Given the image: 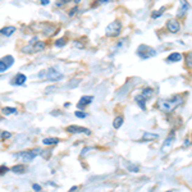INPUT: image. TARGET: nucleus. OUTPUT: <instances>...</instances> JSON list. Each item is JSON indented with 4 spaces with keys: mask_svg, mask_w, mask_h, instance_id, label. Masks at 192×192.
Returning <instances> with one entry per match:
<instances>
[{
    "mask_svg": "<svg viewBox=\"0 0 192 192\" xmlns=\"http://www.w3.org/2000/svg\"><path fill=\"white\" fill-rule=\"evenodd\" d=\"M179 3H181V7H179L178 12H177V17L178 18H182L186 13H187V10L190 8V4L187 0H179Z\"/></svg>",
    "mask_w": 192,
    "mask_h": 192,
    "instance_id": "nucleus-10",
    "label": "nucleus"
},
{
    "mask_svg": "<svg viewBox=\"0 0 192 192\" xmlns=\"http://www.w3.org/2000/svg\"><path fill=\"white\" fill-rule=\"evenodd\" d=\"M183 104V99L181 96H174L170 99H163L159 100L158 108L163 111V113H172L173 110H176L179 105Z\"/></svg>",
    "mask_w": 192,
    "mask_h": 192,
    "instance_id": "nucleus-1",
    "label": "nucleus"
},
{
    "mask_svg": "<svg viewBox=\"0 0 192 192\" xmlns=\"http://www.w3.org/2000/svg\"><path fill=\"white\" fill-rule=\"evenodd\" d=\"M26 79H27V77L24 76V74L18 73V74H16V76H14V78L12 79V85H14V86H21V85H23L24 82H26Z\"/></svg>",
    "mask_w": 192,
    "mask_h": 192,
    "instance_id": "nucleus-12",
    "label": "nucleus"
},
{
    "mask_svg": "<svg viewBox=\"0 0 192 192\" xmlns=\"http://www.w3.org/2000/svg\"><path fill=\"white\" fill-rule=\"evenodd\" d=\"M186 65L188 68H192V51L186 55Z\"/></svg>",
    "mask_w": 192,
    "mask_h": 192,
    "instance_id": "nucleus-24",
    "label": "nucleus"
},
{
    "mask_svg": "<svg viewBox=\"0 0 192 192\" xmlns=\"http://www.w3.org/2000/svg\"><path fill=\"white\" fill-rule=\"evenodd\" d=\"M94 100V96H82L81 100L77 103V108L78 109H85L87 105H90Z\"/></svg>",
    "mask_w": 192,
    "mask_h": 192,
    "instance_id": "nucleus-11",
    "label": "nucleus"
},
{
    "mask_svg": "<svg viewBox=\"0 0 192 192\" xmlns=\"http://www.w3.org/2000/svg\"><path fill=\"white\" fill-rule=\"evenodd\" d=\"M174 137H176V132L174 131H172L170 133H169V136L166 137V140H165V142H164V145H163V150L165 147H168L172 142H173V140H174Z\"/></svg>",
    "mask_w": 192,
    "mask_h": 192,
    "instance_id": "nucleus-16",
    "label": "nucleus"
},
{
    "mask_svg": "<svg viewBox=\"0 0 192 192\" xmlns=\"http://www.w3.org/2000/svg\"><path fill=\"white\" fill-rule=\"evenodd\" d=\"M136 54H137L138 57L142 58V59H148V58L155 57L156 51L154 50L152 47L147 46V45H140L138 49H137V51H136Z\"/></svg>",
    "mask_w": 192,
    "mask_h": 192,
    "instance_id": "nucleus-4",
    "label": "nucleus"
},
{
    "mask_svg": "<svg viewBox=\"0 0 192 192\" xmlns=\"http://www.w3.org/2000/svg\"><path fill=\"white\" fill-rule=\"evenodd\" d=\"M5 172H8V168L5 165H2V166H0V174H4Z\"/></svg>",
    "mask_w": 192,
    "mask_h": 192,
    "instance_id": "nucleus-29",
    "label": "nucleus"
},
{
    "mask_svg": "<svg viewBox=\"0 0 192 192\" xmlns=\"http://www.w3.org/2000/svg\"><path fill=\"white\" fill-rule=\"evenodd\" d=\"M3 114L4 115H9V114H16L17 113V109L16 108H9V106H7V108H3Z\"/></svg>",
    "mask_w": 192,
    "mask_h": 192,
    "instance_id": "nucleus-23",
    "label": "nucleus"
},
{
    "mask_svg": "<svg viewBox=\"0 0 192 192\" xmlns=\"http://www.w3.org/2000/svg\"><path fill=\"white\" fill-rule=\"evenodd\" d=\"M158 138H159V134L150 133V132H145L144 136H142V141H154V140H158Z\"/></svg>",
    "mask_w": 192,
    "mask_h": 192,
    "instance_id": "nucleus-13",
    "label": "nucleus"
},
{
    "mask_svg": "<svg viewBox=\"0 0 192 192\" xmlns=\"http://www.w3.org/2000/svg\"><path fill=\"white\" fill-rule=\"evenodd\" d=\"M69 2H72V0H61V2H59L57 5L58 7H60V5H63V4H67V3H69Z\"/></svg>",
    "mask_w": 192,
    "mask_h": 192,
    "instance_id": "nucleus-30",
    "label": "nucleus"
},
{
    "mask_svg": "<svg viewBox=\"0 0 192 192\" xmlns=\"http://www.w3.org/2000/svg\"><path fill=\"white\" fill-rule=\"evenodd\" d=\"M74 2H76V3H79V2H81V0H74Z\"/></svg>",
    "mask_w": 192,
    "mask_h": 192,
    "instance_id": "nucleus-35",
    "label": "nucleus"
},
{
    "mask_svg": "<svg viewBox=\"0 0 192 192\" xmlns=\"http://www.w3.org/2000/svg\"><path fill=\"white\" fill-rule=\"evenodd\" d=\"M67 131L69 133H85V134H91V131L85 127H81V126H68L67 127Z\"/></svg>",
    "mask_w": 192,
    "mask_h": 192,
    "instance_id": "nucleus-9",
    "label": "nucleus"
},
{
    "mask_svg": "<svg viewBox=\"0 0 192 192\" xmlns=\"http://www.w3.org/2000/svg\"><path fill=\"white\" fill-rule=\"evenodd\" d=\"M39 77L42 79H49V81H59L60 78H63V74L55 68H49V69L39 72Z\"/></svg>",
    "mask_w": 192,
    "mask_h": 192,
    "instance_id": "nucleus-3",
    "label": "nucleus"
},
{
    "mask_svg": "<svg viewBox=\"0 0 192 192\" xmlns=\"http://www.w3.org/2000/svg\"><path fill=\"white\" fill-rule=\"evenodd\" d=\"M76 117L77 118H86V117H87V114L86 113H83V111H76Z\"/></svg>",
    "mask_w": 192,
    "mask_h": 192,
    "instance_id": "nucleus-27",
    "label": "nucleus"
},
{
    "mask_svg": "<svg viewBox=\"0 0 192 192\" xmlns=\"http://www.w3.org/2000/svg\"><path fill=\"white\" fill-rule=\"evenodd\" d=\"M32 188H33L35 191H41V186H40V184H36V183H35V184L32 186Z\"/></svg>",
    "mask_w": 192,
    "mask_h": 192,
    "instance_id": "nucleus-31",
    "label": "nucleus"
},
{
    "mask_svg": "<svg viewBox=\"0 0 192 192\" xmlns=\"http://www.w3.org/2000/svg\"><path fill=\"white\" fill-rule=\"evenodd\" d=\"M40 154H41L40 148H35V150L23 151V152H21V154H18V158H19L22 162H24V163H30V162H32V160H33L37 155H40Z\"/></svg>",
    "mask_w": 192,
    "mask_h": 192,
    "instance_id": "nucleus-6",
    "label": "nucleus"
},
{
    "mask_svg": "<svg viewBox=\"0 0 192 192\" xmlns=\"http://www.w3.org/2000/svg\"><path fill=\"white\" fill-rule=\"evenodd\" d=\"M12 137V134L9 133V132H3L2 133V140H8V138H10Z\"/></svg>",
    "mask_w": 192,
    "mask_h": 192,
    "instance_id": "nucleus-28",
    "label": "nucleus"
},
{
    "mask_svg": "<svg viewBox=\"0 0 192 192\" xmlns=\"http://www.w3.org/2000/svg\"><path fill=\"white\" fill-rule=\"evenodd\" d=\"M124 164H126L127 169H128L129 172H133V173H137V172H140V168H138L137 165H133L132 163H129V162H124Z\"/></svg>",
    "mask_w": 192,
    "mask_h": 192,
    "instance_id": "nucleus-20",
    "label": "nucleus"
},
{
    "mask_svg": "<svg viewBox=\"0 0 192 192\" xmlns=\"http://www.w3.org/2000/svg\"><path fill=\"white\" fill-rule=\"evenodd\" d=\"M40 2L44 4V5H46V4H49V0H40Z\"/></svg>",
    "mask_w": 192,
    "mask_h": 192,
    "instance_id": "nucleus-33",
    "label": "nucleus"
},
{
    "mask_svg": "<svg viewBox=\"0 0 192 192\" xmlns=\"http://www.w3.org/2000/svg\"><path fill=\"white\" fill-rule=\"evenodd\" d=\"M154 94H155V91H154L152 89H150V87H146V89H144L142 90V92L141 94H138V95H136V97H134V101L138 104V106L142 109V110H145L146 109V101L150 99L151 96H154Z\"/></svg>",
    "mask_w": 192,
    "mask_h": 192,
    "instance_id": "nucleus-2",
    "label": "nucleus"
},
{
    "mask_svg": "<svg viewBox=\"0 0 192 192\" xmlns=\"http://www.w3.org/2000/svg\"><path fill=\"white\" fill-rule=\"evenodd\" d=\"M7 69H8V65L5 64L4 61H3V59H2V60H0V73H4Z\"/></svg>",
    "mask_w": 192,
    "mask_h": 192,
    "instance_id": "nucleus-26",
    "label": "nucleus"
},
{
    "mask_svg": "<svg viewBox=\"0 0 192 192\" xmlns=\"http://www.w3.org/2000/svg\"><path fill=\"white\" fill-rule=\"evenodd\" d=\"M122 31V24L119 21H114L111 22L109 26L106 27V31H105V33H106V36L109 37H114V36H118L120 33Z\"/></svg>",
    "mask_w": 192,
    "mask_h": 192,
    "instance_id": "nucleus-7",
    "label": "nucleus"
},
{
    "mask_svg": "<svg viewBox=\"0 0 192 192\" xmlns=\"http://www.w3.org/2000/svg\"><path fill=\"white\" fill-rule=\"evenodd\" d=\"M14 32H16V27H12V26L4 27V28L0 30V33L4 35V36H10V35H13Z\"/></svg>",
    "mask_w": 192,
    "mask_h": 192,
    "instance_id": "nucleus-14",
    "label": "nucleus"
},
{
    "mask_svg": "<svg viewBox=\"0 0 192 192\" xmlns=\"http://www.w3.org/2000/svg\"><path fill=\"white\" fill-rule=\"evenodd\" d=\"M46 46L45 42H42V41H35V44H31L28 46H24L22 49V51L23 53H26V54H33V53H39L41 50H44Z\"/></svg>",
    "mask_w": 192,
    "mask_h": 192,
    "instance_id": "nucleus-5",
    "label": "nucleus"
},
{
    "mask_svg": "<svg viewBox=\"0 0 192 192\" xmlns=\"http://www.w3.org/2000/svg\"><path fill=\"white\" fill-rule=\"evenodd\" d=\"M67 44V39H58L57 41H55V46L57 47H61V46H64Z\"/></svg>",
    "mask_w": 192,
    "mask_h": 192,
    "instance_id": "nucleus-25",
    "label": "nucleus"
},
{
    "mask_svg": "<svg viewBox=\"0 0 192 192\" xmlns=\"http://www.w3.org/2000/svg\"><path fill=\"white\" fill-rule=\"evenodd\" d=\"M166 30L172 33H177L178 31L181 30V24H179V22L177 19L172 18V19H169L168 22H166Z\"/></svg>",
    "mask_w": 192,
    "mask_h": 192,
    "instance_id": "nucleus-8",
    "label": "nucleus"
},
{
    "mask_svg": "<svg viewBox=\"0 0 192 192\" xmlns=\"http://www.w3.org/2000/svg\"><path fill=\"white\" fill-rule=\"evenodd\" d=\"M165 10H166V7H162L159 10H154L152 13H151V18H159V17H162V14L164 13Z\"/></svg>",
    "mask_w": 192,
    "mask_h": 192,
    "instance_id": "nucleus-19",
    "label": "nucleus"
},
{
    "mask_svg": "<svg viewBox=\"0 0 192 192\" xmlns=\"http://www.w3.org/2000/svg\"><path fill=\"white\" fill-rule=\"evenodd\" d=\"M3 61L8 65V68H10L12 65H13V63H14V58L12 57V55H7V57L3 58Z\"/></svg>",
    "mask_w": 192,
    "mask_h": 192,
    "instance_id": "nucleus-22",
    "label": "nucleus"
},
{
    "mask_svg": "<svg viewBox=\"0 0 192 192\" xmlns=\"http://www.w3.org/2000/svg\"><path fill=\"white\" fill-rule=\"evenodd\" d=\"M77 190V186H73V187H71V191H76Z\"/></svg>",
    "mask_w": 192,
    "mask_h": 192,
    "instance_id": "nucleus-34",
    "label": "nucleus"
},
{
    "mask_svg": "<svg viewBox=\"0 0 192 192\" xmlns=\"http://www.w3.org/2000/svg\"><path fill=\"white\" fill-rule=\"evenodd\" d=\"M59 138H57V137H49V138H44L42 140V144L44 145H57V144H59Z\"/></svg>",
    "mask_w": 192,
    "mask_h": 192,
    "instance_id": "nucleus-17",
    "label": "nucleus"
},
{
    "mask_svg": "<svg viewBox=\"0 0 192 192\" xmlns=\"http://www.w3.org/2000/svg\"><path fill=\"white\" fill-rule=\"evenodd\" d=\"M77 9H78L77 7H74V8H73V9L69 12V17H73V16H74V13H76V12H77Z\"/></svg>",
    "mask_w": 192,
    "mask_h": 192,
    "instance_id": "nucleus-32",
    "label": "nucleus"
},
{
    "mask_svg": "<svg viewBox=\"0 0 192 192\" xmlns=\"http://www.w3.org/2000/svg\"><path fill=\"white\" fill-rule=\"evenodd\" d=\"M123 122H124V119H123V117H117V118L113 120V127L115 129H119L123 124Z\"/></svg>",
    "mask_w": 192,
    "mask_h": 192,
    "instance_id": "nucleus-18",
    "label": "nucleus"
},
{
    "mask_svg": "<svg viewBox=\"0 0 192 192\" xmlns=\"http://www.w3.org/2000/svg\"><path fill=\"white\" fill-rule=\"evenodd\" d=\"M10 170L13 172V173H17V174H19V173H24V172H26V170H24V166H23V165H21V164L12 166Z\"/></svg>",
    "mask_w": 192,
    "mask_h": 192,
    "instance_id": "nucleus-21",
    "label": "nucleus"
},
{
    "mask_svg": "<svg viewBox=\"0 0 192 192\" xmlns=\"http://www.w3.org/2000/svg\"><path fill=\"white\" fill-rule=\"evenodd\" d=\"M182 60V54L179 53H172L169 57H168V61L173 63V61H181Z\"/></svg>",
    "mask_w": 192,
    "mask_h": 192,
    "instance_id": "nucleus-15",
    "label": "nucleus"
}]
</instances>
